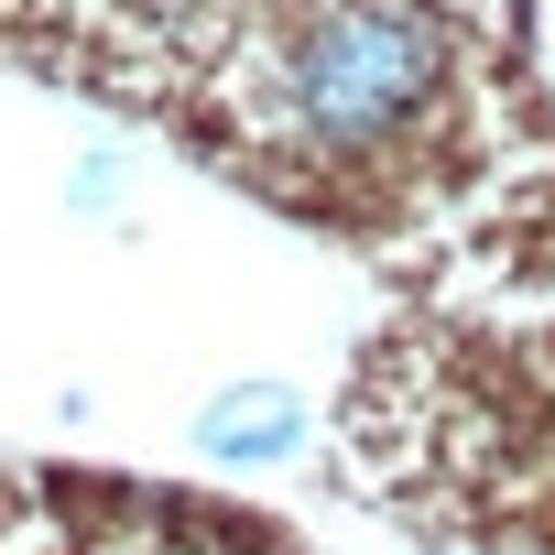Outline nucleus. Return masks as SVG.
<instances>
[{
  "label": "nucleus",
  "instance_id": "nucleus-1",
  "mask_svg": "<svg viewBox=\"0 0 555 555\" xmlns=\"http://www.w3.org/2000/svg\"><path fill=\"white\" fill-rule=\"evenodd\" d=\"M447 99V23L425 0H317L272 44V131L306 153H382Z\"/></svg>",
  "mask_w": 555,
  "mask_h": 555
},
{
  "label": "nucleus",
  "instance_id": "nucleus-2",
  "mask_svg": "<svg viewBox=\"0 0 555 555\" xmlns=\"http://www.w3.org/2000/svg\"><path fill=\"white\" fill-rule=\"evenodd\" d=\"M306 392L295 382H229V392H207L196 403V457H218V468H284V457H306Z\"/></svg>",
  "mask_w": 555,
  "mask_h": 555
}]
</instances>
